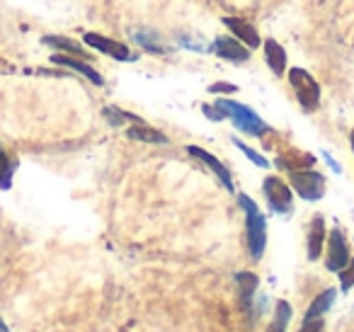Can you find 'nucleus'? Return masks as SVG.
<instances>
[{"instance_id":"1","label":"nucleus","mask_w":354,"mask_h":332,"mask_svg":"<svg viewBox=\"0 0 354 332\" xmlns=\"http://www.w3.org/2000/svg\"><path fill=\"white\" fill-rule=\"evenodd\" d=\"M238 206L245 211V235H248V250L250 257L262 259L267 248V221L265 214L260 211V206L250 199L248 194H238Z\"/></svg>"},{"instance_id":"2","label":"nucleus","mask_w":354,"mask_h":332,"mask_svg":"<svg viewBox=\"0 0 354 332\" xmlns=\"http://www.w3.org/2000/svg\"><path fill=\"white\" fill-rule=\"evenodd\" d=\"M216 107H221L223 114H226V119H231V122L236 124V129H241V131L248 133V136L260 138V136H265V133L272 131V129L267 127L265 119L257 117L248 104L236 102V100H228V98H218Z\"/></svg>"},{"instance_id":"3","label":"nucleus","mask_w":354,"mask_h":332,"mask_svg":"<svg viewBox=\"0 0 354 332\" xmlns=\"http://www.w3.org/2000/svg\"><path fill=\"white\" fill-rule=\"evenodd\" d=\"M289 187L306 201H320L328 190L325 175L318 170H294L289 172Z\"/></svg>"},{"instance_id":"4","label":"nucleus","mask_w":354,"mask_h":332,"mask_svg":"<svg viewBox=\"0 0 354 332\" xmlns=\"http://www.w3.org/2000/svg\"><path fill=\"white\" fill-rule=\"evenodd\" d=\"M289 83L296 93V100L304 107V112H315L320 104V85L308 71L304 68H291L289 71Z\"/></svg>"},{"instance_id":"5","label":"nucleus","mask_w":354,"mask_h":332,"mask_svg":"<svg viewBox=\"0 0 354 332\" xmlns=\"http://www.w3.org/2000/svg\"><path fill=\"white\" fill-rule=\"evenodd\" d=\"M262 194L274 214H291L294 211V190L279 175H267L262 182Z\"/></svg>"},{"instance_id":"6","label":"nucleus","mask_w":354,"mask_h":332,"mask_svg":"<svg viewBox=\"0 0 354 332\" xmlns=\"http://www.w3.org/2000/svg\"><path fill=\"white\" fill-rule=\"evenodd\" d=\"M83 42H85V46H90V49L100 51V54L109 56V59H114V61H127V64L138 61V54H133V51L129 49L124 42L109 39V37L97 35V32H85Z\"/></svg>"},{"instance_id":"7","label":"nucleus","mask_w":354,"mask_h":332,"mask_svg":"<svg viewBox=\"0 0 354 332\" xmlns=\"http://www.w3.org/2000/svg\"><path fill=\"white\" fill-rule=\"evenodd\" d=\"M325 248H328V255H325V267L328 272H335L337 274L339 269L347 267L349 262V245H347V238H344L342 228H333L325 238Z\"/></svg>"},{"instance_id":"8","label":"nucleus","mask_w":354,"mask_h":332,"mask_svg":"<svg viewBox=\"0 0 354 332\" xmlns=\"http://www.w3.org/2000/svg\"><path fill=\"white\" fill-rule=\"evenodd\" d=\"M212 51L218 56V59L231 61V64H245V61H250V56H252V51L231 35H218L212 44Z\"/></svg>"},{"instance_id":"9","label":"nucleus","mask_w":354,"mask_h":332,"mask_svg":"<svg viewBox=\"0 0 354 332\" xmlns=\"http://www.w3.org/2000/svg\"><path fill=\"white\" fill-rule=\"evenodd\" d=\"M187 153L192 158H197V160H202L204 165L209 167V170L214 172V175L221 180V185L226 187L228 192H236V187H233V177H231V172H228V167L223 165L221 160H218L216 156H212L209 151H204V148H199V146H187Z\"/></svg>"},{"instance_id":"10","label":"nucleus","mask_w":354,"mask_h":332,"mask_svg":"<svg viewBox=\"0 0 354 332\" xmlns=\"http://www.w3.org/2000/svg\"><path fill=\"white\" fill-rule=\"evenodd\" d=\"M223 25L228 27V32H231V37H236L238 42H243V44L248 46V49H260L262 39H260V32L255 30V27L250 25V22L241 20V17H223Z\"/></svg>"},{"instance_id":"11","label":"nucleus","mask_w":354,"mask_h":332,"mask_svg":"<svg viewBox=\"0 0 354 332\" xmlns=\"http://www.w3.org/2000/svg\"><path fill=\"white\" fill-rule=\"evenodd\" d=\"M325 238H328V230H325V219L320 214H315L310 219L308 225V238H306V245H308V259L315 262V259L323 255L325 250Z\"/></svg>"},{"instance_id":"12","label":"nucleus","mask_w":354,"mask_h":332,"mask_svg":"<svg viewBox=\"0 0 354 332\" xmlns=\"http://www.w3.org/2000/svg\"><path fill=\"white\" fill-rule=\"evenodd\" d=\"M51 61H54L56 66H64V68H71V71H75V73L85 75V78H88L90 83L104 85L102 75H100L97 71H95L90 64H85L83 59H75V56H64V54H54V56H51Z\"/></svg>"},{"instance_id":"13","label":"nucleus","mask_w":354,"mask_h":332,"mask_svg":"<svg viewBox=\"0 0 354 332\" xmlns=\"http://www.w3.org/2000/svg\"><path fill=\"white\" fill-rule=\"evenodd\" d=\"M262 51H265V61L270 66L272 73L281 75L286 71V51L284 46L279 44L277 39H265L262 42Z\"/></svg>"},{"instance_id":"14","label":"nucleus","mask_w":354,"mask_h":332,"mask_svg":"<svg viewBox=\"0 0 354 332\" xmlns=\"http://www.w3.org/2000/svg\"><path fill=\"white\" fill-rule=\"evenodd\" d=\"M337 298V291L335 288H325L323 293H318V296L310 301V306H308V311H306V315H304V325L306 322H315V320H320V317L325 315V313L330 311V306H333V301Z\"/></svg>"},{"instance_id":"15","label":"nucleus","mask_w":354,"mask_h":332,"mask_svg":"<svg viewBox=\"0 0 354 332\" xmlns=\"http://www.w3.org/2000/svg\"><path fill=\"white\" fill-rule=\"evenodd\" d=\"M44 46H51V49H56V54H66V56H75V59H85V46L78 44V42L68 39V37H59V35H49L44 37Z\"/></svg>"},{"instance_id":"16","label":"nucleus","mask_w":354,"mask_h":332,"mask_svg":"<svg viewBox=\"0 0 354 332\" xmlns=\"http://www.w3.org/2000/svg\"><path fill=\"white\" fill-rule=\"evenodd\" d=\"M236 282H238V291H241V303L248 311V308L252 306V298H255L257 286H260V279H257L252 272H238Z\"/></svg>"},{"instance_id":"17","label":"nucleus","mask_w":354,"mask_h":332,"mask_svg":"<svg viewBox=\"0 0 354 332\" xmlns=\"http://www.w3.org/2000/svg\"><path fill=\"white\" fill-rule=\"evenodd\" d=\"M127 136L131 138V141H143V143H167L165 133L158 131V129H153V127H148L146 122L129 127L127 129Z\"/></svg>"},{"instance_id":"18","label":"nucleus","mask_w":354,"mask_h":332,"mask_svg":"<svg viewBox=\"0 0 354 332\" xmlns=\"http://www.w3.org/2000/svg\"><path fill=\"white\" fill-rule=\"evenodd\" d=\"M291 315H294V311H291L289 303H286V301H279V303H277V308H274V317H272L270 327H267L265 332H286Z\"/></svg>"},{"instance_id":"19","label":"nucleus","mask_w":354,"mask_h":332,"mask_svg":"<svg viewBox=\"0 0 354 332\" xmlns=\"http://www.w3.org/2000/svg\"><path fill=\"white\" fill-rule=\"evenodd\" d=\"M15 167H17V163L12 160L6 151H3V146H0V187H3V190H10L12 172H15Z\"/></svg>"},{"instance_id":"20","label":"nucleus","mask_w":354,"mask_h":332,"mask_svg":"<svg viewBox=\"0 0 354 332\" xmlns=\"http://www.w3.org/2000/svg\"><path fill=\"white\" fill-rule=\"evenodd\" d=\"M102 114L107 117V122L112 124V127H122L124 122H133V124L143 122L141 117H136V114H131V112H124V109H119V107H104Z\"/></svg>"},{"instance_id":"21","label":"nucleus","mask_w":354,"mask_h":332,"mask_svg":"<svg viewBox=\"0 0 354 332\" xmlns=\"http://www.w3.org/2000/svg\"><path fill=\"white\" fill-rule=\"evenodd\" d=\"M231 141H233V146H236L238 151H243V153H245V156L250 158V160L255 163L257 167H262V170H267V167H270V160H267L265 156H260V153H257L255 148H250V146H248V143H243L238 136H233Z\"/></svg>"},{"instance_id":"22","label":"nucleus","mask_w":354,"mask_h":332,"mask_svg":"<svg viewBox=\"0 0 354 332\" xmlns=\"http://www.w3.org/2000/svg\"><path fill=\"white\" fill-rule=\"evenodd\" d=\"M133 39L138 42V44L143 46V49L146 51H151V54H156V56H162L165 54V49H160V46L156 44V39H158V35H153V32H136V35H133Z\"/></svg>"},{"instance_id":"23","label":"nucleus","mask_w":354,"mask_h":332,"mask_svg":"<svg viewBox=\"0 0 354 332\" xmlns=\"http://www.w3.org/2000/svg\"><path fill=\"white\" fill-rule=\"evenodd\" d=\"M339 284H342V291H349L354 286V257H349L347 267L339 269Z\"/></svg>"},{"instance_id":"24","label":"nucleus","mask_w":354,"mask_h":332,"mask_svg":"<svg viewBox=\"0 0 354 332\" xmlns=\"http://www.w3.org/2000/svg\"><path fill=\"white\" fill-rule=\"evenodd\" d=\"M202 112H204V117L212 119V122H223V119H226L223 109L216 107V104H202Z\"/></svg>"},{"instance_id":"25","label":"nucleus","mask_w":354,"mask_h":332,"mask_svg":"<svg viewBox=\"0 0 354 332\" xmlns=\"http://www.w3.org/2000/svg\"><path fill=\"white\" fill-rule=\"evenodd\" d=\"M209 93L221 98V95L238 93V85H233V83H214V85H209Z\"/></svg>"},{"instance_id":"26","label":"nucleus","mask_w":354,"mask_h":332,"mask_svg":"<svg viewBox=\"0 0 354 332\" xmlns=\"http://www.w3.org/2000/svg\"><path fill=\"white\" fill-rule=\"evenodd\" d=\"M323 158H325V160H328V165L333 167L335 172H342V167H339V163H335V160H333V156H330V153H323Z\"/></svg>"},{"instance_id":"27","label":"nucleus","mask_w":354,"mask_h":332,"mask_svg":"<svg viewBox=\"0 0 354 332\" xmlns=\"http://www.w3.org/2000/svg\"><path fill=\"white\" fill-rule=\"evenodd\" d=\"M0 332H10V327H8V325H6V322H3V320H0Z\"/></svg>"},{"instance_id":"28","label":"nucleus","mask_w":354,"mask_h":332,"mask_svg":"<svg viewBox=\"0 0 354 332\" xmlns=\"http://www.w3.org/2000/svg\"><path fill=\"white\" fill-rule=\"evenodd\" d=\"M349 141H352V153H354V129H352V136H349Z\"/></svg>"}]
</instances>
